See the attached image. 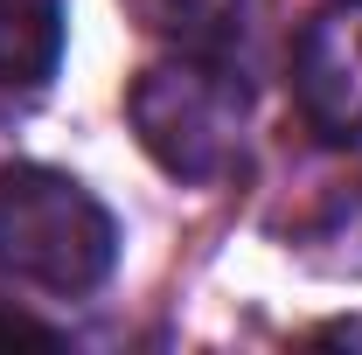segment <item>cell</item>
Returning a JSON list of instances; mask_svg holds the SVG:
<instances>
[{"mask_svg":"<svg viewBox=\"0 0 362 355\" xmlns=\"http://www.w3.org/2000/svg\"><path fill=\"white\" fill-rule=\"evenodd\" d=\"M119 265V223L77 175L14 161L0 168V293L90 300Z\"/></svg>","mask_w":362,"mask_h":355,"instance_id":"1","label":"cell"},{"mask_svg":"<svg viewBox=\"0 0 362 355\" xmlns=\"http://www.w3.org/2000/svg\"><path fill=\"white\" fill-rule=\"evenodd\" d=\"M126 119L139 146L160 175L209 188L244 161V119H251V91L209 49H181L168 63H146L126 91Z\"/></svg>","mask_w":362,"mask_h":355,"instance_id":"2","label":"cell"},{"mask_svg":"<svg viewBox=\"0 0 362 355\" xmlns=\"http://www.w3.org/2000/svg\"><path fill=\"white\" fill-rule=\"evenodd\" d=\"M293 98L300 119L327 146H362V14H320L293 42Z\"/></svg>","mask_w":362,"mask_h":355,"instance_id":"3","label":"cell"},{"mask_svg":"<svg viewBox=\"0 0 362 355\" xmlns=\"http://www.w3.org/2000/svg\"><path fill=\"white\" fill-rule=\"evenodd\" d=\"M70 0H0V84L42 91L63 63Z\"/></svg>","mask_w":362,"mask_h":355,"instance_id":"4","label":"cell"},{"mask_svg":"<svg viewBox=\"0 0 362 355\" xmlns=\"http://www.w3.org/2000/svg\"><path fill=\"white\" fill-rule=\"evenodd\" d=\"M126 7L146 35H168L175 49H209V56H223L251 14V0H126Z\"/></svg>","mask_w":362,"mask_h":355,"instance_id":"5","label":"cell"},{"mask_svg":"<svg viewBox=\"0 0 362 355\" xmlns=\"http://www.w3.org/2000/svg\"><path fill=\"white\" fill-rule=\"evenodd\" d=\"M0 342H42V349H56L63 334H56V327H35L28 313H0Z\"/></svg>","mask_w":362,"mask_h":355,"instance_id":"6","label":"cell"},{"mask_svg":"<svg viewBox=\"0 0 362 355\" xmlns=\"http://www.w3.org/2000/svg\"><path fill=\"white\" fill-rule=\"evenodd\" d=\"M349 7H362V0H349Z\"/></svg>","mask_w":362,"mask_h":355,"instance_id":"7","label":"cell"}]
</instances>
